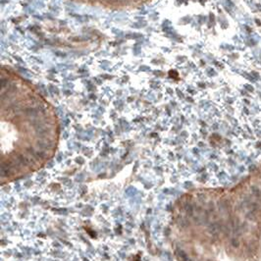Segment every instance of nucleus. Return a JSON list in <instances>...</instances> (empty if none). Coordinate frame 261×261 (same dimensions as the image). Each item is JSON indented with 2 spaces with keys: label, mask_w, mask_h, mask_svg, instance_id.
Returning <instances> with one entry per match:
<instances>
[{
  "label": "nucleus",
  "mask_w": 261,
  "mask_h": 261,
  "mask_svg": "<svg viewBox=\"0 0 261 261\" xmlns=\"http://www.w3.org/2000/svg\"><path fill=\"white\" fill-rule=\"evenodd\" d=\"M251 192L253 193L255 196H259L260 195V190H259V189H258L257 187H255V186L251 187Z\"/></svg>",
  "instance_id": "nucleus-1"
},
{
  "label": "nucleus",
  "mask_w": 261,
  "mask_h": 261,
  "mask_svg": "<svg viewBox=\"0 0 261 261\" xmlns=\"http://www.w3.org/2000/svg\"><path fill=\"white\" fill-rule=\"evenodd\" d=\"M231 245L234 246V247H239L240 245V242L237 239H232L231 240Z\"/></svg>",
  "instance_id": "nucleus-2"
},
{
  "label": "nucleus",
  "mask_w": 261,
  "mask_h": 261,
  "mask_svg": "<svg viewBox=\"0 0 261 261\" xmlns=\"http://www.w3.org/2000/svg\"><path fill=\"white\" fill-rule=\"evenodd\" d=\"M6 84H7V81H5L4 79H2V80H1V86H2V89H4V87H6Z\"/></svg>",
  "instance_id": "nucleus-3"
},
{
  "label": "nucleus",
  "mask_w": 261,
  "mask_h": 261,
  "mask_svg": "<svg viewBox=\"0 0 261 261\" xmlns=\"http://www.w3.org/2000/svg\"><path fill=\"white\" fill-rule=\"evenodd\" d=\"M110 2H113V1H115V0H109Z\"/></svg>",
  "instance_id": "nucleus-4"
}]
</instances>
